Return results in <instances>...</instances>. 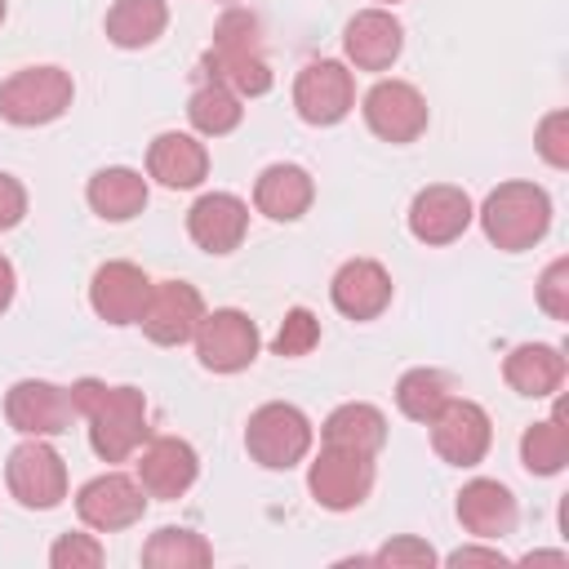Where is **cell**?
<instances>
[{
  "instance_id": "6da1fadb",
  "label": "cell",
  "mask_w": 569,
  "mask_h": 569,
  "mask_svg": "<svg viewBox=\"0 0 569 569\" xmlns=\"http://www.w3.org/2000/svg\"><path fill=\"white\" fill-rule=\"evenodd\" d=\"M76 418L89 422V445L102 462H124L147 440V396L138 387H107L98 378H80L67 387Z\"/></svg>"
},
{
  "instance_id": "7a4b0ae2",
  "label": "cell",
  "mask_w": 569,
  "mask_h": 569,
  "mask_svg": "<svg viewBox=\"0 0 569 569\" xmlns=\"http://www.w3.org/2000/svg\"><path fill=\"white\" fill-rule=\"evenodd\" d=\"M480 227L507 253L533 249L551 227V196L538 182H498L480 204Z\"/></svg>"
},
{
  "instance_id": "3957f363",
  "label": "cell",
  "mask_w": 569,
  "mask_h": 569,
  "mask_svg": "<svg viewBox=\"0 0 569 569\" xmlns=\"http://www.w3.org/2000/svg\"><path fill=\"white\" fill-rule=\"evenodd\" d=\"M311 440H316V427L311 418L298 409V405H284V400H271V405H258L249 413V427H244V449L258 467L267 471H289L298 467L307 453H311Z\"/></svg>"
},
{
  "instance_id": "277c9868",
  "label": "cell",
  "mask_w": 569,
  "mask_h": 569,
  "mask_svg": "<svg viewBox=\"0 0 569 569\" xmlns=\"http://www.w3.org/2000/svg\"><path fill=\"white\" fill-rule=\"evenodd\" d=\"M76 98V84L62 67L44 62V67H22L0 84V116L18 129H36V124H53Z\"/></svg>"
},
{
  "instance_id": "5b68a950",
  "label": "cell",
  "mask_w": 569,
  "mask_h": 569,
  "mask_svg": "<svg viewBox=\"0 0 569 569\" xmlns=\"http://www.w3.org/2000/svg\"><path fill=\"white\" fill-rule=\"evenodd\" d=\"M4 480H9V493L27 511H49V507H58L67 498V462L44 436H27L9 453Z\"/></svg>"
},
{
  "instance_id": "8992f818",
  "label": "cell",
  "mask_w": 569,
  "mask_h": 569,
  "mask_svg": "<svg viewBox=\"0 0 569 569\" xmlns=\"http://www.w3.org/2000/svg\"><path fill=\"white\" fill-rule=\"evenodd\" d=\"M307 489L325 511H356L373 489V453L320 445L316 462L307 467Z\"/></svg>"
},
{
  "instance_id": "52a82bcc",
  "label": "cell",
  "mask_w": 569,
  "mask_h": 569,
  "mask_svg": "<svg viewBox=\"0 0 569 569\" xmlns=\"http://www.w3.org/2000/svg\"><path fill=\"white\" fill-rule=\"evenodd\" d=\"M258 347H262L258 325L244 311H236V307L204 311V320L196 329V360L209 373H240V369H249L258 360Z\"/></svg>"
},
{
  "instance_id": "ba28073f",
  "label": "cell",
  "mask_w": 569,
  "mask_h": 569,
  "mask_svg": "<svg viewBox=\"0 0 569 569\" xmlns=\"http://www.w3.org/2000/svg\"><path fill=\"white\" fill-rule=\"evenodd\" d=\"M427 427H431V449L449 467H476L489 453V445H493L489 413L476 400H462V396H449Z\"/></svg>"
},
{
  "instance_id": "9c48e42d",
  "label": "cell",
  "mask_w": 569,
  "mask_h": 569,
  "mask_svg": "<svg viewBox=\"0 0 569 569\" xmlns=\"http://www.w3.org/2000/svg\"><path fill=\"white\" fill-rule=\"evenodd\" d=\"M200 320H204V298H200L196 284H187V280H151V298H147L142 316H138V325H142V333L151 342L182 347V342L196 338Z\"/></svg>"
},
{
  "instance_id": "30bf717a",
  "label": "cell",
  "mask_w": 569,
  "mask_h": 569,
  "mask_svg": "<svg viewBox=\"0 0 569 569\" xmlns=\"http://www.w3.org/2000/svg\"><path fill=\"white\" fill-rule=\"evenodd\" d=\"M293 107L307 124H338L351 107H356V80L347 71V62L333 58H316L298 71L293 80Z\"/></svg>"
},
{
  "instance_id": "8fae6325",
  "label": "cell",
  "mask_w": 569,
  "mask_h": 569,
  "mask_svg": "<svg viewBox=\"0 0 569 569\" xmlns=\"http://www.w3.org/2000/svg\"><path fill=\"white\" fill-rule=\"evenodd\" d=\"M427 98L409 84V80H378L369 93H365V124L382 138V142H418L427 133Z\"/></svg>"
},
{
  "instance_id": "7c38bea8",
  "label": "cell",
  "mask_w": 569,
  "mask_h": 569,
  "mask_svg": "<svg viewBox=\"0 0 569 569\" xmlns=\"http://www.w3.org/2000/svg\"><path fill=\"white\" fill-rule=\"evenodd\" d=\"M4 418L18 436H62L76 418V405H71V391L58 387V382H44V378H22L9 387L4 396Z\"/></svg>"
},
{
  "instance_id": "4fadbf2b",
  "label": "cell",
  "mask_w": 569,
  "mask_h": 569,
  "mask_svg": "<svg viewBox=\"0 0 569 569\" xmlns=\"http://www.w3.org/2000/svg\"><path fill=\"white\" fill-rule=\"evenodd\" d=\"M76 511H80V520H84L89 529L116 533V529H129V525L142 520L147 493H142L138 480H129V476H120V471H102V476H93L89 485H80Z\"/></svg>"
},
{
  "instance_id": "5bb4252c",
  "label": "cell",
  "mask_w": 569,
  "mask_h": 569,
  "mask_svg": "<svg viewBox=\"0 0 569 569\" xmlns=\"http://www.w3.org/2000/svg\"><path fill=\"white\" fill-rule=\"evenodd\" d=\"M471 218H476L471 196L462 187H449V182L422 187L409 204V231L422 244H453L471 227Z\"/></svg>"
},
{
  "instance_id": "9a60e30c",
  "label": "cell",
  "mask_w": 569,
  "mask_h": 569,
  "mask_svg": "<svg viewBox=\"0 0 569 569\" xmlns=\"http://www.w3.org/2000/svg\"><path fill=\"white\" fill-rule=\"evenodd\" d=\"M196 476H200V458L178 436H156L138 453V485L147 498H160V502L182 498L196 485Z\"/></svg>"
},
{
  "instance_id": "2e32d148",
  "label": "cell",
  "mask_w": 569,
  "mask_h": 569,
  "mask_svg": "<svg viewBox=\"0 0 569 569\" xmlns=\"http://www.w3.org/2000/svg\"><path fill=\"white\" fill-rule=\"evenodd\" d=\"M151 298V276L133 262H102L89 280V302L107 325H138Z\"/></svg>"
},
{
  "instance_id": "e0dca14e",
  "label": "cell",
  "mask_w": 569,
  "mask_h": 569,
  "mask_svg": "<svg viewBox=\"0 0 569 569\" xmlns=\"http://www.w3.org/2000/svg\"><path fill=\"white\" fill-rule=\"evenodd\" d=\"M342 49L356 71H387L405 49V27L391 9H360L342 31Z\"/></svg>"
},
{
  "instance_id": "ac0fdd59",
  "label": "cell",
  "mask_w": 569,
  "mask_h": 569,
  "mask_svg": "<svg viewBox=\"0 0 569 569\" xmlns=\"http://www.w3.org/2000/svg\"><path fill=\"white\" fill-rule=\"evenodd\" d=\"M187 231L204 253H231L249 231V204L231 191H209L187 209Z\"/></svg>"
},
{
  "instance_id": "d6986e66",
  "label": "cell",
  "mask_w": 569,
  "mask_h": 569,
  "mask_svg": "<svg viewBox=\"0 0 569 569\" xmlns=\"http://www.w3.org/2000/svg\"><path fill=\"white\" fill-rule=\"evenodd\" d=\"M329 298L347 320H373L391 307V276L373 258H351L333 271Z\"/></svg>"
},
{
  "instance_id": "ffe728a7",
  "label": "cell",
  "mask_w": 569,
  "mask_h": 569,
  "mask_svg": "<svg viewBox=\"0 0 569 569\" xmlns=\"http://www.w3.org/2000/svg\"><path fill=\"white\" fill-rule=\"evenodd\" d=\"M458 520L471 538H485V542H498L516 529L520 511H516V498L502 480H489V476H476L458 489Z\"/></svg>"
},
{
  "instance_id": "44dd1931",
  "label": "cell",
  "mask_w": 569,
  "mask_h": 569,
  "mask_svg": "<svg viewBox=\"0 0 569 569\" xmlns=\"http://www.w3.org/2000/svg\"><path fill=\"white\" fill-rule=\"evenodd\" d=\"M147 173L169 187V191H187V187H200L204 173H209V151L200 138L191 133H156V142L147 147Z\"/></svg>"
},
{
  "instance_id": "7402d4cb",
  "label": "cell",
  "mask_w": 569,
  "mask_h": 569,
  "mask_svg": "<svg viewBox=\"0 0 569 569\" xmlns=\"http://www.w3.org/2000/svg\"><path fill=\"white\" fill-rule=\"evenodd\" d=\"M316 200V182L302 164H267L253 182V209L271 222H298Z\"/></svg>"
},
{
  "instance_id": "603a6c76",
  "label": "cell",
  "mask_w": 569,
  "mask_h": 569,
  "mask_svg": "<svg viewBox=\"0 0 569 569\" xmlns=\"http://www.w3.org/2000/svg\"><path fill=\"white\" fill-rule=\"evenodd\" d=\"M502 378H507L511 391H520L529 400H542V396L560 391V382H565V356H560V347H547V342H520V347L507 351Z\"/></svg>"
},
{
  "instance_id": "cb8c5ba5",
  "label": "cell",
  "mask_w": 569,
  "mask_h": 569,
  "mask_svg": "<svg viewBox=\"0 0 569 569\" xmlns=\"http://www.w3.org/2000/svg\"><path fill=\"white\" fill-rule=\"evenodd\" d=\"M84 200L98 218L107 222H129L147 209V178L138 169H124V164H111V169H98L84 187Z\"/></svg>"
},
{
  "instance_id": "d4e9b609",
  "label": "cell",
  "mask_w": 569,
  "mask_h": 569,
  "mask_svg": "<svg viewBox=\"0 0 569 569\" xmlns=\"http://www.w3.org/2000/svg\"><path fill=\"white\" fill-rule=\"evenodd\" d=\"M320 440L342 445V449H360V453H378L387 445V418H382V409H373L365 400H347L325 418Z\"/></svg>"
},
{
  "instance_id": "484cf974",
  "label": "cell",
  "mask_w": 569,
  "mask_h": 569,
  "mask_svg": "<svg viewBox=\"0 0 569 569\" xmlns=\"http://www.w3.org/2000/svg\"><path fill=\"white\" fill-rule=\"evenodd\" d=\"M169 4L164 0H116L107 9V40L116 49H147L164 36Z\"/></svg>"
},
{
  "instance_id": "4316f807",
  "label": "cell",
  "mask_w": 569,
  "mask_h": 569,
  "mask_svg": "<svg viewBox=\"0 0 569 569\" xmlns=\"http://www.w3.org/2000/svg\"><path fill=\"white\" fill-rule=\"evenodd\" d=\"M204 76L222 89H231L236 98H262L271 89V67L262 53H222V49H209L204 53Z\"/></svg>"
},
{
  "instance_id": "83f0119b",
  "label": "cell",
  "mask_w": 569,
  "mask_h": 569,
  "mask_svg": "<svg viewBox=\"0 0 569 569\" xmlns=\"http://www.w3.org/2000/svg\"><path fill=\"white\" fill-rule=\"evenodd\" d=\"M520 462H525L529 476H556V471H565V462H569V427H565V413L560 409L551 418L525 427V436H520Z\"/></svg>"
},
{
  "instance_id": "f1b7e54d",
  "label": "cell",
  "mask_w": 569,
  "mask_h": 569,
  "mask_svg": "<svg viewBox=\"0 0 569 569\" xmlns=\"http://www.w3.org/2000/svg\"><path fill=\"white\" fill-rule=\"evenodd\" d=\"M209 560H213V547L196 529L164 525L142 542V565H151V569H200Z\"/></svg>"
},
{
  "instance_id": "f546056e",
  "label": "cell",
  "mask_w": 569,
  "mask_h": 569,
  "mask_svg": "<svg viewBox=\"0 0 569 569\" xmlns=\"http://www.w3.org/2000/svg\"><path fill=\"white\" fill-rule=\"evenodd\" d=\"M187 116H191L196 133H204V138H222V133H231V129L244 120V107H240V98H236L231 89H222V84L209 80V84H200V89L191 93Z\"/></svg>"
},
{
  "instance_id": "4dcf8cb0",
  "label": "cell",
  "mask_w": 569,
  "mask_h": 569,
  "mask_svg": "<svg viewBox=\"0 0 569 569\" xmlns=\"http://www.w3.org/2000/svg\"><path fill=\"white\" fill-rule=\"evenodd\" d=\"M449 396H453V391H449V378H445L440 369H427V365L400 373V382H396V405H400V413L413 418V422H431L436 409H440Z\"/></svg>"
},
{
  "instance_id": "1f68e13d",
  "label": "cell",
  "mask_w": 569,
  "mask_h": 569,
  "mask_svg": "<svg viewBox=\"0 0 569 569\" xmlns=\"http://www.w3.org/2000/svg\"><path fill=\"white\" fill-rule=\"evenodd\" d=\"M209 49H222V53H262V22H258V13L227 9L213 22V44Z\"/></svg>"
},
{
  "instance_id": "d6a6232c",
  "label": "cell",
  "mask_w": 569,
  "mask_h": 569,
  "mask_svg": "<svg viewBox=\"0 0 569 569\" xmlns=\"http://www.w3.org/2000/svg\"><path fill=\"white\" fill-rule=\"evenodd\" d=\"M107 560L102 542L93 533H62L53 547H49V565L53 569H98Z\"/></svg>"
},
{
  "instance_id": "836d02e7",
  "label": "cell",
  "mask_w": 569,
  "mask_h": 569,
  "mask_svg": "<svg viewBox=\"0 0 569 569\" xmlns=\"http://www.w3.org/2000/svg\"><path fill=\"white\" fill-rule=\"evenodd\" d=\"M533 147L538 156L551 164V169H569V111H547L538 120V133H533Z\"/></svg>"
},
{
  "instance_id": "e575fe53",
  "label": "cell",
  "mask_w": 569,
  "mask_h": 569,
  "mask_svg": "<svg viewBox=\"0 0 569 569\" xmlns=\"http://www.w3.org/2000/svg\"><path fill=\"white\" fill-rule=\"evenodd\" d=\"M316 342H320V320H316L307 307H293V311L280 320L276 356H307Z\"/></svg>"
},
{
  "instance_id": "d590c367",
  "label": "cell",
  "mask_w": 569,
  "mask_h": 569,
  "mask_svg": "<svg viewBox=\"0 0 569 569\" xmlns=\"http://www.w3.org/2000/svg\"><path fill=\"white\" fill-rule=\"evenodd\" d=\"M369 560L373 565H391V569H431L436 565V551H431V542H422L413 533H400V538L382 542Z\"/></svg>"
},
{
  "instance_id": "8d00e7d4",
  "label": "cell",
  "mask_w": 569,
  "mask_h": 569,
  "mask_svg": "<svg viewBox=\"0 0 569 569\" xmlns=\"http://www.w3.org/2000/svg\"><path fill=\"white\" fill-rule=\"evenodd\" d=\"M538 307L551 320H569V258L547 262V271L538 276Z\"/></svg>"
},
{
  "instance_id": "74e56055",
  "label": "cell",
  "mask_w": 569,
  "mask_h": 569,
  "mask_svg": "<svg viewBox=\"0 0 569 569\" xmlns=\"http://www.w3.org/2000/svg\"><path fill=\"white\" fill-rule=\"evenodd\" d=\"M22 218H27V187L13 173L0 169V231L18 227Z\"/></svg>"
},
{
  "instance_id": "f35d334b",
  "label": "cell",
  "mask_w": 569,
  "mask_h": 569,
  "mask_svg": "<svg viewBox=\"0 0 569 569\" xmlns=\"http://www.w3.org/2000/svg\"><path fill=\"white\" fill-rule=\"evenodd\" d=\"M449 565H489V569H498V565H507V556L498 547H458V551H449Z\"/></svg>"
},
{
  "instance_id": "ab89813d",
  "label": "cell",
  "mask_w": 569,
  "mask_h": 569,
  "mask_svg": "<svg viewBox=\"0 0 569 569\" xmlns=\"http://www.w3.org/2000/svg\"><path fill=\"white\" fill-rule=\"evenodd\" d=\"M13 293H18V271H13V262H9L4 253H0V316L9 311Z\"/></svg>"
},
{
  "instance_id": "60d3db41",
  "label": "cell",
  "mask_w": 569,
  "mask_h": 569,
  "mask_svg": "<svg viewBox=\"0 0 569 569\" xmlns=\"http://www.w3.org/2000/svg\"><path fill=\"white\" fill-rule=\"evenodd\" d=\"M525 565H565V551H529Z\"/></svg>"
},
{
  "instance_id": "b9f144b4",
  "label": "cell",
  "mask_w": 569,
  "mask_h": 569,
  "mask_svg": "<svg viewBox=\"0 0 569 569\" xmlns=\"http://www.w3.org/2000/svg\"><path fill=\"white\" fill-rule=\"evenodd\" d=\"M0 22H4V0H0Z\"/></svg>"
},
{
  "instance_id": "7bdbcfd3",
  "label": "cell",
  "mask_w": 569,
  "mask_h": 569,
  "mask_svg": "<svg viewBox=\"0 0 569 569\" xmlns=\"http://www.w3.org/2000/svg\"><path fill=\"white\" fill-rule=\"evenodd\" d=\"M382 4H400V0H382Z\"/></svg>"
}]
</instances>
